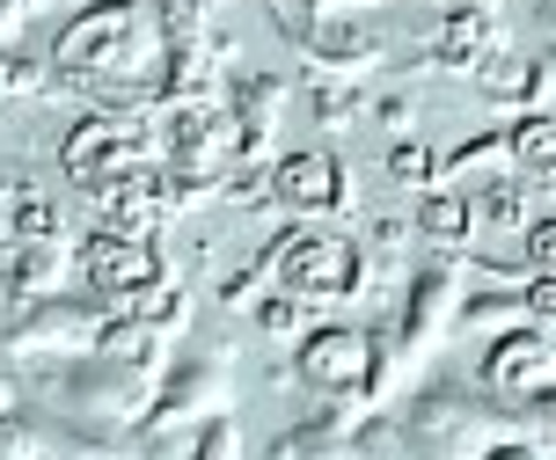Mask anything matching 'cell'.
<instances>
[{
  "label": "cell",
  "mask_w": 556,
  "mask_h": 460,
  "mask_svg": "<svg viewBox=\"0 0 556 460\" xmlns=\"http://www.w3.org/2000/svg\"><path fill=\"white\" fill-rule=\"evenodd\" d=\"M162 52H168L162 29L139 0H88L81 15H66V29L52 44L59 74L88 95H117V110L132 103L139 88L162 81Z\"/></svg>",
  "instance_id": "6da1fadb"
},
{
  "label": "cell",
  "mask_w": 556,
  "mask_h": 460,
  "mask_svg": "<svg viewBox=\"0 0 556 460\" xmlns=\"http://www.w3.org/2000/svg\"><path fill=\"white\" fill-rule=\"evenodd\" d=\"M59 168H66V176L103 205V197H117L132 176L162 168V146H154V132H147V117H139V110H96V117H81V125L66 132Z\"/></svg>",
  "instance_id": "7a4b0ae2"
},
{
  "label": "cell",
  "mask_w": 556,
  "mask_h": 460,
  "mask_svg": "<svg viewBox=\"0 0 556 460\" xmlns=\"http://www.w3.org/2000/svg\"><path fill=\"white\" fill-rule=\"evenodd\" d=\"M52 403H59V424H81V432H96V438H117L154 409V380H139V373H125V366L88 352V358L52 366Z\"/></svg>",
  "instance_id": "3957f363"
},
{
  "label": "cell",
  "mask_w": 556,
  "mask_h": 460,
  "mask_svg": "<svg viewBox=\"0 0 556 460\" xmlns=\"http://www.w3.org/2000/svg\"><path fill=\"white\" fill-rule=\"evenodd\" d=\"M498 409L476 403V395H454V387H432V395H417L410 417H403V460H483L498 446Z\"/></svg>",
  "instance_id": "277c9868"
},
{
  "label": "cell",
  "mask_w": 556,
  "mask_h": 460,
  "mask_svg": "<svg viewBox=\"0 0 556 460\" xmlns=\"http://www.w3.org/2000/svg\"><path fill=\"white\" fill-rule=\"evenodd\" d=\"M103 307L96 299H23L15 315H8V329H0V344L15 358H37V366H66V358H88L96 344H103Z\"/></svg>",
  "instance_id": "5b68a950"
},
{
  "label": "cell",
  "mask_w": 556,
  "mask_h": 460,
  "mask_svg": "<svg viewBox=\"0 0 556 460\" xmlns=\"http://www.w3.org/2000/svg\"><path fill=\"white\" fill-rule=\"evenodd\" d=\"M301 387H315L323 403H374L381 395V344L366 329H307L301 336V358H293Z\"/></svg>",
  "instance_id": "8992f818"
},
{
  "label": "cell",
  "mask_w": 556,
  "mask_h": 460,
  "mask_svg": "<svg viewBox=\"0 0 556 460\" xmlns=\"http://www.w3.org/2000/svg\"><path fill=\"white\" fill-rule=\"evenodd\" d=\"M271 278L307 307L315 299H352L366 285V256L359 242H344L330 227H301V234H286V248H271Z\"/></svg>",
  "instance_id": "52a82bcc"
},
{
  "label": "cell",
  "mask_w": 556,
  "mask_h": 460,
  "mask_svg": "<svg viewBox=\"0 0 556 460\" xmlns=\"http://www.w3.org/2000/svg\"><path fill=\"white\" fill-rule=\"evenodd\" d=\"M483 387H491V403L513 409V417L556 403V336L534 329V322L505 329L498 344H491V358H483Z\"/></svg>",
  "instance_id": "ba28073f"
},
{
  "label": "cell",
  "mask_w": 556,
  "mask_h": 460,
  "mask_svg": "<svg viewBox=\"0 0 556 460\" xmlns=\"http://www.w3.org/2000/svg\"><path fill=\"white\" fill-rule=\"evenodd\" d=\"M81 264H88V285L111 293V299H132V293H147V285H162V278H168V256L147 242V234H111V227L88 234Z\"/></svg>",
  "instance_id": "9c48e42d"
},
{
  "label": "cell",
  "mask_w": 556,
  "mask_h": 460,
  "mask_svg": "<svg viewBox=\"0 0 556 460\" xmlns=\"http://www.w3.org/2000/svg\"><path fill=\"white\" fill-rule=\"evenodd\" d=\"M235 403V366L227 352H198V358H176L154 387V409L162 417H184V424H205V417H227Z\"/></svg>",
  "instance_id": "30bf717a"
},
{
  "label": "cell",
  "mask_w": 556,
  "mask_h": 460,
  "mask_svg": "<svg viewBox=\"0 0 556 460\" xmlns=\"http://www.w3.org/2000/svg\"><path fill=\"white\" fill-rule=\"evenodd\" d=\"M271 197L301 219H330L352 205V168L337 154H286V162H271Z\"/></svg>",
  "instance_id": "8fae6325"
},
{
  "label": "cell",
  "mask_w": 556,
  "mask_h": 460,
  "mask_svg": "<svg viewBox=\"0 0 556 460\" xmlns=\"http://www.w3.org/2000/svg\"><path fill=\"white\" fill-rule=\"evenodd\" d=\"M462 299H469L462 278L446 271V264H425V271L410 278V299H403V336H410L417 352L446 344V336L462 329Z\"/></svg>",
  "instance_id": "7c38bea8"
},
{
  "label": "cell",
  "mask_w": 556,
  "mask_h": 460,
  "mask_svg": "<svg viewBox=\"0 0 556 460\" xmlns=\"http://www.w3.org/2000/svg\"><path fill=\"white\" fill-rule=\"evenodd\" d=\"M491 52H498V23H491L483 0H462V8L440 15V29H432V66H446V74H476Z\"/></svg>",
  "instance_id": "4fadbf2b"
},
{
  "label": "cell",
  "mask_w": 556,
  "mask_h": 460,
  "mask_svg": "<svg viewBox=\"0 0 556 460\" xmlns=\"http://www.w3.org/2000/svg\"><path fill=\"white\" fill-rule=\"evenodd\" d=\"M476 81H483V95L491 103H520V117L528 110H549V95H556V66L542 52L534 59H520V52H491L483 66H476Z\"/></svg>",
  "instance_id": "5bb4252c"
},
{
  "label": "cell",
  "mask_w": 556,
  "mask_h": 460,
  "mask_svg": "<svg viewBox=\"0 0 556 460\" xmlns=\"http://www.w3.org/2000/svg\"><path fill=\"white\" fill-rule=\"evenodd\" d=\"M96 358H111V366H125V373H139V380H154V387H162V373H168V329L139 322V315H111Z\"/></svg>",
  "instance_id": "9a60e30c"
},
{
  "label": "cell",
  "mask_w": 556,
  "mask_h": 460,
  "mask_svg": "<svg viewBox=\"0 0 556 460\" xmlns=\"http://www.w3.org/2000/svg\"><path fill=\"white\" fill-rule=\"evenodd\" d=\"M66 242H15V264H8V293H15V307L23 299H52L59 278H66Z\"/></svg>",
  "instance_id": "2e32d148"
},
{
  "label": "cell",
  "mask_w": 556,
  "mask_h": 460,
  "mask_svg": "<svg viewBox=\"0 0 556 460\" xmlns=\"http://www.w3.org/2000/svg\"><path fill=\"white\" fill-rule=\"evenodd\" d=\"M505 146H513V168H520L528 183H556V110H528V117L505 132Z\"/></svg>",
  "instance_id": "e0dca14e"
},
{
  "label": "cell",
  "mask_w": 556,
  "mask_h": 460,
  "mask_svg": "<svg viewBox=\"0 0 556 460\" xmlns=\"http://www.w3.org/2000/svg\"><path fill=\"white\" fill-rule=\"evenodd\" d=\"M417 234L440 242V248H462L476 234L469 197H462V190H425V197H417Z\"/></svg>",
  "instance_id": "ac0fdd59"
},
{
  "label": "cell",
  "mask_w": 556,
  "mask_h": 460,
  "mask_svg": "<svg viewBox=\"0 0 556 460\" xmlns=\"http://www.w3.org/2000/svg\"><path fill=\"white\" fill-rule=\"evenodd\" d=\"M469 213H476V227H520L528 219V190L513 183V176H498V183H483L469 197Z\"/></svg>",
  "instance_id": "d6986e66"
},
{
  "label": "cell",
  "mask_w": 556,
  "mask_h": 460,
  "mask_svg": "<svg viewBox=\"0 0 556 460\" xmlns=\"http://www.w3.org/2000/svg\"><path fill=\"white\" fill-rule=\"evenodd\" d=\"M389 176L403 190H446L440 154H432V146H417V139H395V146H389Z\"/></svg>",
  "instance_id": "ffe728a7"
},
{
  "label": "cell",
  "mask_w": 556,
  "mask_h": 460,
  "mask_svg": "<svg viewBox=\"0 0 556 460\" xmlns=\"http://www.w3.org/2000/svg\"><path fill=\"white\" fill-rule=\"evenodd\" d=\"M264 336H307V299H293L286 285H264V299L250 307Z\"/></svg>",
  "instance_id": "44dd1931"
},
{
  "label": "cell",
  "mask_w": 556,
  "mask_h": 460,
  "mask_svg": "<svg viewBox=\"0 0 556 460\" xmlns=\"http://www.w3.org/2000/svg\"><path fill=\"white\" fill-rule=\"evenodd\" d=\"M0 460H45V417L0 409Z\"/></svg>",
  "instance_id": "7402d4cb"
},
{
  "label": "cell",
  "mask_w": 556,
  "mask_h": 460,
  "mask_svg": "<svg viewBox=\"0 0 556 460\" xmlns=\"http://www.w3.org/2000/svg\"><path fill=\"white\" fill-rule=\"evenodd\" d=\"M184 460H242V424L235 417H205L191 432V453Z\"/></svg>",
  "instance_id": "603a6c76"
},
{
  "label": "cell",
  "mask_w": 556,
  "mask_h": 460,
  "mask_svg": "<svg viewBox=\"0 0 556 460\" xmlns=\"http://www.w3.org/2000/svg\"><path fill=\"white\" fill-rule=\"evenodd\" d=\"M37 88H45V59L0 44V95H37Z\"/></svg>",
  "instance_id": "cb8c5ba5"
},
{
  "label": "cell",
  "mask_w": 556,
  "mask_h": 460,
  "mask_svg": "<svg viewBox=\"0 0 556 460\" xmlns=\"http://www.w3.org/2000/svg\"><path fill=\"white\" fill-rule=\"evenodd\" d=\"M307 103H315V125H323V132H344V125L359 117V95H352V88H330V81H315Z\"/></svg>",
  "instance_id": "d4e9b609"
},
{
  "label": "cell",
  "mask_w": 556,
  "mask_h": 460,
  "mask_svg": "<svg viewBox=\"0 0 556 460\" xmlns=\"http://www.w3.org/2000/svg\"><path fill=\"white\" fill-rule=\"evenodd\" d=\"M520 299H528V322H534V329H549V336H556V271H534V278H528V293H520Z\"/></svg>",
  "instance_id": "484cf974"
},
{
  "label": "cell",
  "mask_w": 556,
  "mask_h": 460,
  "mask_svg": "<svg viewBox=\"0 0 556 460\" xmlns=\"http://www.w3.org/2000/svg\"><path fill=\"white\" fill-rule=\"evenodd\" d=\"M528 264H534V271H556V213L528 227Z\"/></svg>",
  "instance_id": "4316f807"
},
{
  "label": "cell",
  "mask_w": 556,
  "mask_h": 460,
  "mask_svg": "<svg viewBox=\"0 0 556 460\" xmlns=\"http://www.w3.org/2000/svg\"><path fill=\"white\" fill-rule=\"evenodd\" d=\"M374 117H381V125H389V132H410L417 103H410V95H381V110H374Z\"/></svg>",
  "instance_id": "83f0119b"
},
{
  "label": "cell",
  "mask_w": 556,
  "mask_h": 460,
  "mask_svg": "<svg viewBox=\"0 0 556 460\" xmlns=\"http://www.w3.org/2000/svg\"><path fill=\"white\" fill-rule=\"evenodd\" d=\"M483 460H556V453H542L534 438H498V446H491Z\"/></svg>",
  "instance_id": "f1b7e54d"
},
{
  "label": "cell",
  "mask_w": 556,
  "mask_h": 460,
  "mask_svg": "<svg viewBox=\"0 0 556 460\" xmlns=\"http://www.w3.org/2000/svg\"><path fill=\"white\" fill-rule=\"evenodd\" d=\"M534 37H542V59L556 66V0H542V8H534Z\"/></svg>",
  "instance_id": "f546056e"
},
{
  "label": "cell",
  "mask_w": 556,
  "mask_h": 460,
  "mask_svg": "<svg viewBox=\"0 0 556 460\" xmlns=\"http://www.w3.org/2000/svg\"><path fill=\"white\" fill-rule=\"evenodd\" d=\"M0 409H15V380L0 373Z\"/></svg>",
  "instance_id": "4dcf8cb0"
},
{
  "label": "cell",
  "mask_w": 556,
  "mask_h": 460,
  "mask_svg": "<svg viewBox=\"0 0 556 460\" xmlns=\"http://www.w3.org/2000/svg\"><path fill=\"white\" fill-rule=\"evenodd\" d=\"M111 460H132V453H111Z\"/></svg>",
  "instance_id": "1f68e13d"
}]
</instances>
